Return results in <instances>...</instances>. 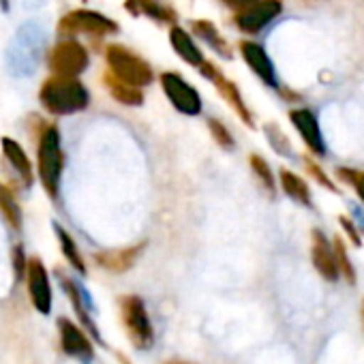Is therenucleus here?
<instances>
[{
	"instance_id": "5701e85b",
	"label": "nucleus",
	"mask_w": 364,
	"mask_h": 364,
	"mask_svg": "<svg viewBox=\"0 0 364 364\" xmlns=\"http://www.w3.org/2000/svg\"><path fill=\"white\" fill-rule=\"evenodd\" d=\"M3 150L9 159V163L18 169V173L22 176V180L26 182V185H31L33 182V169H31V161L26 156V152L22 150V146L9 137H3Z\"/></svg>"
},
{
	"instance_id": "6e6552de",
	"label": "nucleus",
	"mask_w": 364,
	"mask_h": 364,
	"mask_svg": "<svg viewBox=\"0 0 364 364\" xmlns=\"http://www.w3.org/2000/svg\"><path fill=\"white\" fill-rule=\"evenodd\" d=\"M86 67H88V52L75 39L60 41L50 56V69L54 71V75L75 77L82 71H86Z\"/></svg>"
},
{
	"instance_id": "0eeeda50",
	"label": "nucleus",
	"mask_w": 364,
	"mask_h": 364,
	"mask_svg": "<svg viewBox=\"0 0 364 364\" xmlns=\"http://www.w3.org/2000/svg\"><path fill=\"white\" fill-rule=\"evenodd\" d=\"M60 33L63 35H92V37H105L118 33V24L112 22L109 18L97 14V11H86L77 9L71 11L69 16L63 18L60 22Z\"/></svg>"
},
{
	"instance_id": "a211bd4d",
	"label": "nucleus",
	"mask_w": 364,
	"mask_h": 364,
	"mask_svg": "<svg viewBox=\"0 0 364 364\" xmlns=\"http://www.w3.org/2000/svg\"><path fill=\"white\" fill-rule=\"evenodd\" d=\"M60 281H63V287H65V291H67V296H69V300H71V304H73V309H75L80 321L84 323V328H86L99 343H103V338H101V334H99V328L95 326V321H92L90 313H88V302H84V291L80 289V285H75V283H73L71 279H67V277H60Z\"/></svg>"
},
{
	"instance_id": "7ed1b4c3",
	"label": "nucleus",
	"mask_w": 364,
	"mask_h": 364,
	"mask_svg": "<svg viewBox=\"0 0 364 364\" xmlns=\"http://www.w3.org/2000/svg\"><path fill=\"white\" fill-rule=\"evenodd\" d=\"M118 302H120V319L133 347L150 349L154 343V328L148 317L144 300L139 296H122Z\"/></svg>"
},
{
	"instance_id": "7c9ffc66",
	"label": "nucleus",
	"mask_w": 364,
	"mask_h": 364,
	"mask_svg": "<svg viewBox=\"0 0 364 364\" xmlns=\"http://www.w3.org/2000/svg\"><path fill=\"white\" fill-rule=\"evenodd\" d=\"M304 167H306V171L311 173V178H315L321 187L330 189L332 193H338V191H336V185H334V182L328 178V173H323V169H321V167H319L315 161H311V159H304Z\"/></svg>"
},
{
	"instance_id": "2f4dec72",
	"label": "nucleus",
	"mask_w": 364,
	"mask_h": 364,
	"mask_svg": "<svg viewBox=\"0 0 364 364\" xmlns=\"http://www.w3.org/2000/svg\"><path fill=\"white\" fill-rule=\"evenodd\" d=\"M338 223H341V228H343V232L347 234V238L351 240V245L353 247H360L362 245V236H360V228L351 221V219H347V217H341L338 219Z\"/></svg>"
},
{
	"instance_id": "f257e3e1",
	"label": "nucleus",
	"mask_w": 364,
	"mask_h": 364,
	"mask_svg": "<svg viewBox=\"0 0 364 364\" xmlns=\"http://www.w3.org/2000/svg\"><path fill=\"white\" fill-rule=\"evenodd\" d=\"M46 31L37 22H26L7 48V67L16 77H28L37 71L46 52Z\"/></svg>"
},
{
	"instance_id": "f8f14e48",
	"label": "nucleus",
	"mask_w": 364,
	"mask_h": 364,
	"mask_svg": "<svg viewBox=\"0 0 364 364\" xmlns=\"http://www.w3.org/2000/svg\"><path fill=\"white\" fill-rule=\"evenodd\" d=\"M240 54L245 58V63L249 65V69L268 86L279 90V77H277V69L270 60V56L266 54V50L255 43V41H240Z\"/></svg>"
},
{
	"instance_id": "20e7f679",
	"label": "nucleus",
	"mask_w": 364,
	"mask_h": 364,
	"mask_svg": "<svg viewBox=\"0 0 364 364\" xmlns=\"http://www.w3.org/2000/svg\"><path fill=\"white\" fill-rule=\"evenodd\" d=\"M105 58H107L109 71L116 77H120L122 82H129L137 88H144V86L152 84V80H154L152 67L141 56L127 50L124 46H116V43L107 46Z\"/></svg>"
},
{
	"instance_id": "9b49d317",
	"label": "nucleus",
	"mask_w": 364,
	"mask_h": 364,
	"mask_svg": "<svg viewBox=\"0 0 364 364\" xmlns=\"http://www.w3.org/2000/svg\"><path fill=\"white\" fill-rule=\"evenodd\" d=\"M58 332H60V345L63 351L71 358H77L82 362H90L95 358V347L88 338V334L75 326L73 321L60 317L58 319Z\"/></svg>"
},
{
	"instance_id": "393cba45",
	"label": "nucleus",
	"mask_w": 364,
	"mask_h": 364,
	"mask_svg": "<svg viewBox=\"0 0 364 364\" xmlns=\"http://www.w3.org/2000/svg\"><path fill=\"white\" fill-rule=\"evenodd\" d=\"M54 230H56V236H58V240H60V249H63L65 257L69 259V264H71L80 274H86V264H84V259H82V253H80L75 240H73L60 225H54Z\"/></svg>"
},
{
	"instance_id": "72a5a7b5",
	"label": "nucleus",
	"mask_w": 364,
	"mask_h": 364,
	"mask_svg": "<svg viewBox=\"0 0 364 364\" xmlns=\"http://www.w3.org/2000/svg\"><path fill=\"white\" fill-rule=\"evenodd\" d=\"M221 3H223L228 9H234V11L238 14V11H242V9L251 7L253 3H257V0H221Z\"/></svg>"
},
{
	"instance_id": "aec40b11",
	"label": "nucleus",
	"mask_w": 364,
	"mask_h": 364,
	"mask_svg": "<svg viewBox=\"0 0 364 364\" xmlns=\"http://www.w3.org/2000/svg\"><path fill=\"white\" fill-rule=\"evenodd\" d=\"M279 180H281V189L285 191L287 198H291L300 206H306V208L313 206L311 189H309V185H306V182L298 173H294L289 169H281L279 171Z\"/></svg>"
},
{
	"instance_id": "c85d7f7f",
	"label": "nucleus",
	"mask_w": 364,
	"mask_h": 364,
	"mask_svg": "<svg viewBox=\"0 0 364 364\" xmlns=\"http://www.w3.org/2000/svg\"><path fill=\"white\" fill-rule=\"evenodd\" d=\"M336 178L338 180H343V182H347V185H351L353 187V191H355V196L364 202V171H355V169H343V167H338L336 169Z\"/></svg>"
},
{
	"instance_id": "f03ea898",
	"label": "nucleus",
	"mask_w": 364,
	"mask_h": 364,
	"mask_svg": "<svg viewBox=\"0 0 364 364\" xmlns=\"http://www.w3.org/2000/svg\"><path fill=\"white\" fill-rule=\"evenodd\" d=\"M41 103L56 116L75 114L88 107L90 95L82 82L67 75H54L41 86Z\"/></svg>"
},
{
	"instance_id": "c756f323",
	"label": "nucleus",
	"mask_w": 364,
	"mask_h": 364,
	"mask_svg": "<svg viewBox=\"0 0 364 364\" xmlns=\"http://www.w3.org/2000/svg\"><path fill=\"white\" fill-rule=\"evenodd\" d=\"M266 135L270 139V146L277 150V154H283V156L291 154V144H289V139L283 135V131L277 124H266Z\"/></svg>"
},
{
	"instance_id": "412c9836",
	"label": "nucleus",
	"mask_w": 364,
	"mask_h": 364,
	"mask_svg": "<svg viewBox=\"0 0 364 364\" xmlns=\"http://www.w3.org/2000/svg\"><path fill=\"white\" fill-rule=\"evenodd\" d=\"M103 82H105V86H107L109 95H112L118 103L129 105V107L141 105V101H144L141 88H137V86H133V84H129V82H122V80H120V77H116L112 71L103 77Z\"/></svg>"
},
{
	"instance_id": "6ab92c4d",
	"label": "nucleus",
	"mask_w": 364,
	"mask_h": 364,
	"mask_svg": "<svg viewBox=\"0 0 364 364\" xmlns=\"http://www.w3.org/2000/svg\"><path fill=\"white\" fill-rule=\"evenodd\" d=\"M127 9L133 11L135 16H148L150 20L161 24H173L178 18L171 7L159 3V0H127Z\"/></svg>"
},
{
	"instance_id": "f3484780",
	"label": "nucleus",
	"mask_w": 364,
	"mask_h": 364,
	"mask_svg": "<svg viewBox=\"0 0 364 364\" xmlns=\"http://www.w3.org/2000/svg\"><path fill=\"white\" fill-rule=\"evenodd\" d=\"M169 43H171V48H173V52L185 60L187 65H191V67H202L204 65V54H202V50H200V46L196 43V39L185 31V28H180V26H173L171 31H169Z\"/></svg>"
},
{
	"instance_id": "b1692460",
	"label": "nucleus",
	"mask_w": 364,
	"mask_h": 364,
	"mask_svg": "<svg viewBox=\"0 0 364 364\" xmlns=\"http://www.w3.org/2000/svg\"><path fill=\"white\" fill-rule=\"evenodd\" d=\"M249 163H251V169H253L255 178L259 180V185H262V187L266 189V193L272 198V196L277 193V176H274L272 167L268 165V161H266L264 156H259V154H251Z\"/></svg>"
},
{
	"instance_id": "4be33fe9",
	"label": "nucleus",
	"mask_w": 364,
	"mask_h": 364,
	"mask_svg": "<svg viewBox=\"0 0 364 364\" xmlns=\"http://www.w3.org/2000/svg\"><path fill=\"white\" fill-rule=\"evenodd\" d=\"M193 33L196 37H200L204 43H208V48H213L219 56L232 58V50L225 41V37H221V33L217 31V26L208 20H198L193 22Z\"/></svg>"
},
{
	"instance_id": "473e14b6",
	"label": "nucleus",
	"mask_w": 364,
	"mask_h": 364,
	"mask_svg": "<svg viewBox=\"0 0 364 364\" xmlns=\"http://www.w3.org/2000/svg\"><path fill=\"white\" fill-rule=\"evenodd\" d=\"M14 264H16V274H18V279H22V277H24V272L28 270V259L24 257L22 247H18V249H16V253H14Z\"/></svg>"
},
{
	"instance_id": "dca6fc26",
	"label": "nucleus",
	"mask_w": 364,
	"mask_h": 364,
	"mask_svg": "<svg viewBox=\"0 0 364 364\" xmlns=\"http://www.w3.org/2000/svg\"><path fill=\"white\" fill-rule=\"evenodd\" d=\"M144 242L135 245V247H127V249H116V251H101L95 255V262L109 270V272H127L129 268L135 266V262L139 259L141 251H144Z\"/></svg>"
},
{
	"instance_id": "39448f33",
	"label": "nucleus",
	"mask_w": 364,
	"mask_h": 364,
	"mask_svg": "<svg viewBox=\"0 0 364 364\" xmlns=\"http://www.w3.org/2000/svg\"><path fill=\"white\" fill-rule=\"evenodd\" d=\"M39 173L46 191L56 198L58 182L63 173V150H60V133L56 127H48L39 141Z\"/></svg>"
},
{
	"instance_id": "423d86ee",
	"label": "nucleus",
	"mask_w": 364,
	"mask_h": 364,
	"mask_svg": "<svg viewBox=\"0 0 364 364\" xmlns=\"http://www.w3.org/2000/svg\"><path fill=\"white\" fill-rule=\"evenodd\" d=\"M159 80H161V88H163L165 97L169 99V103L180 114H185V116L202 114V97H200V92L180 73L165 71V73H161Z\"/></svg>"
},
{
	"instance_id": "2eb2a0df",
	"label": "nucleus",
	"mask_w": 364,
	"mask_h": 364,
	"mask_svg": "<svg viewBox=\"0 0 364 364\" xmlns=\"http://www.w3.org/2000/svg\"><path fill=\"white\" fill-rule=\"evenodd\" d=\"M28 291H31V300L35 304V309L43 315H48L52 311V287H50V277L46 266L39 259H31L28 262Z\"/></svg>"
},
{
	"instance_id": "ddd939ff",
	"label": "nucleus",
	"mask_w": 364,
	"mask_h": 364,
	"mask_svg": "<svg viewBox=\"0 0 364 364\" xmlns=\"http://www.w3.org/2000/svg\"><path fill=\"white\" fill-rule=\"evenodd\" d=\"M311 259L315 270L326 279V281H338L341 270L336 264V255H334V245L328 242V238L323 236V232L313 230L311 234Z\"/></svg>"
},
{
	"instance_id": "9d476101",
	"label": "nucleus",
	"mask_w": 364,
	"mask_h": 364,
	"mask_svg": "<svg viewBox=\"0 0 364 364\" xmlns=\"http://www.w3.org/2000/svg\"><path fill=\"white\" fill-rule=\"evenodd\" d=\"M200 73L206 77V80H210L213 84H215V88L219 90V95L232 105V109L242 118V122L247 124V127H253L255 122H253V114L249 112V107H247V103H245V99H242V95H240V90H238V86L230 80V77H225L210 60H204V65L200 67Z\"/></svg>"
},
{
	"instance_id": "e433bc0d",
	"label": "nucleus",
	"mask_w": 364,
	"mask_h": 364,
	"mask_svg": "<svg viewBox=\"0 0 364 364\" xmlns=\"http://www.w3.org/2000/svg\"><path fill=\"white\" fill-rule=\"evenodd\" d=\"M0 3H3V7L7 9V0H0Z\"/></svg>"
},
{
	"instance_id": "cd10ccee",
	"label": "nucleus",
	"mask_w": 364,
	"mask_h": 364,
	"mask_svg": "<svg viewBox=\"0 0 364 364\" xmlns=\"http://www.w3.org/2000/svg\"><path fill=\"white\" fill-rule=\"evenodd\" d=\"M208 129H210V135H213V139L221 146V148H225V150H234V146H236V141H234V135L230 133V129L221 122V120H217V118H210L208 120Z\"/></svg>"
},
{
	"instance_id": "1a4fd4ad",
	"label": "nucleus",
	"mask_w": 364,
	"mask_h": 364,
	"mask_svg": "<svg viewBox=\"0 0 364 364\" xmlns=\"http://www.w3.org/2000/svg\"><path fill=\"white\" fill-rule=\"evenodd\" d=\"M283 11V3L281 0H257L251 7L242 9L236 14L234 24L238 31L247 33V35H257L262 33L279 14Z\"/></svg>"
},
{
	"instance_id": "f704fd0d",
	"label": "nucleus",
	"mask_w": 364,
	"mask_h": 364,
	"mask_svg": "<svg viewBox=\"0 0 364 364\" xmlns=\"http://www.w3.org/2000/svg\"><path fill=\"white\" fill-rule=\"evenodd\" d=\"M167 364H193V362H185V360H173V362H167Z\"/></svg>"
},
{
	"instance_id": "bb28decb",
	"label": "nucleus",
	"mask_w": 364,
	"mask_h": 364,
	"mask_svg": "<svg viewBox=\"0 0 364 364\" xmlns=\"http://www.w3.org/2000/svg\"><path fill=\"white\" fill-rule=\"evenodd\" d=\"M334 255H336V264H338L341 277H345V281L349 285H353L355 283V270H353V264H351V259L347 255V249H345L341 238L334 240Z\"/></svg>"
},
{
	"instance_id": "c9c22d12",
	"label": "nucleus",
	"mask_w": 364,
	"mask_h": 364,
	"mask_svg": "<svg viewBox=\"0 0 364 364\" xmlns=\"http://www.w3.org/2000/svg\"><path fill=\"white\" fill-rule=\"evenodd\" d=\"M362 323H364V302H362Z\"/></svg>"
},
{
	"instance_id": "a878e982",
	"label": "nucleus",
	"mask_w": 364,
	"mask_h": 364,
	"mask_svg": "<svg viewBox=\"0 0 364 364\" xmlns=\"http://www.w3.org/2000/svg\"><path fill=\"white\" fill-rule=\"evenodd\" d=\"M0 210H3L5 219L9 221V225L14 230L22 228V210H20L16 198L11 196V191L7 187H3V185H0Z\"/></svg>"
},
{
	"instance_id": "4468645a",
	"label": "nucleus",
	"mask_w": 364,
	"mask_h": 364,
	"mask_svg": "<svg viewBox=\"0 0 364 364\" xmlns=\"http://www.w3.org/2000/svg\"><path fill=\"white\" fill-rule=\"evenodd\" d=\"M289 120L296 127V131H298L300 139L304 141V146L313 154L323 156L326 154V144H323V137H321V131H319L315 114L311 109H306V107H298V109L289 112Z\"/></svg>"
}]
</instances>
